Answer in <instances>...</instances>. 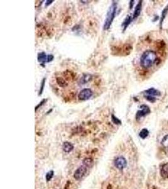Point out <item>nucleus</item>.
<instances>
[{"label": "nucleus", "mask_w": 168, "mask_h": 189, "mask_svg": "<svg viewBox=\"0 0 168 189\" xmlns=\"http://www.w3.org/2000/svg\"><path fill=\"white\" fill-rule=\"evenodd\" d=\"M161 58L157 50L147 49L144 51L139 59V64L144 70H148L161 63Z\"/></svg>", "instance_id": "obj_1"}, {"label": "nucleus", "mask_w": 168, "mask_h": 189, "mask_svg": "<svg viewBox=\"0 0 168 189\" xmlns=\"http://www.w3.org/2000/svg\"><path fill=\"white\" fill-rule=\"evenodd\" d=\"M116 8H117V3L115 1H113V3H111L110 7L109 8L108 12L106 14V19L105 20L104 25H103V30H108L110 28L112 22H113L115 14L116 12Z\"/></svg>", "instance_id": "obj_2"}, {"label": "nucleus", "mask_w": 168, "mask_h": 189, "mask_svg": "<svg viewBox=\"0 0 168 189\" xmlns=\"http://www.w3.org/2000/svg\"><path fill=\"white\" fill-rule=\"evenodd\" d=\"M93 94L92 90L90 88H84L79 92L78 94V98L80 100H87L90 99Z\"/></svg>", "instance_id": "obj_3"}, {"label": "nucleus", "mask_w": 168, "mask_h": 189, "mask_svg": "<svg viewBox=\"0 0 168 189\" xmlns=\"http://www.w3.org/2000/svg\"><path fill=\"white\" fill-rule=\"evenodd\" d=\"M87 172V167H86L85 165H82V166L79 167L76 171L74 172V177L77 180H81L83 178V177L85 175V174Z\"/></svg>", "instance_id": "obj_4"}, {"label": "nucleus", "mask_w": 168, "mask_h": 189, "mask_svg": "<svg viewBox=\"0 0 168 189\" xmlns=\"http://www.w3.org/2000/svg\"><path fill=\"white\" fill-rule=\"evenodd\" d=\"M114 163L116 168L121 170L124 169L126 167H127V160H126L123 157H120L115 159Z\"/></svg>", "instance_id": "obj_5"}, {"label": "nucleus", "mask_w": 168, "mask_h": 189, "mask_svg": "<svg viewBox=\"0 0 168 189\" xmlns=\"http://www.w3.org/2000/svg\"><path fill=\"white\" fill-rule=\"evenodd\" d=\"M141 110H139L137 112V114H136V119L137 120H139L141 118L146 116V115L149 114V113L151 112L150 108H149V107L146 105H141Z\"/></svg>", "instance_id": "obj_6"}, {"label": "nucleus", "mask_w": 168, "mask_h": 189, "mask_svg": "<svg viewBox=\"0 0 168 189\" xmlns=\"http://www.w3.org/2000/svg\"><path fill=\"white\" fill-rule=\"evenodd\" d=\"M142 1H139L138 4H137L136 7H135V8L133 17H132L133 19L137 18L140 15V14H141V10H142Z\"/></svg>", "instance_id": "obj_7"}, {"label": "nucleus", "mask_w": 168, "mask_h": 189, "mask_svg": "<svg viewBox=\"0 0 168 189\" xmlns=\"http://www.w3.org/2000/svg\"><path fill=\"white\" fill-rule=\"evenodd\" d=\"M37 60H38L39 63L41 64H45V63H47V56L46 55L45 53L42 52V53H40L37 56Z\"/></svg>", "instance_id": "obj_8"}, {"label": "nucleus", "mask_w": 168, "mask_h": 189, "mask_svg": "<svg viewBox=\"0 0 168 189\" xmlns=\"http://www.w3.org/2000/svg\"><path fill=\"white\" fill-rule=\"evenodd\" d=\"M147 95H151V96H160L161 95V92L159 91H158L157 89L155 88H150L147 89L145 92Z\"/></svg>", "instance_id": "obj_9"}, {"label": "nucleus", "mask_w": 168, "mask_h": 189, "mask_svg": "<svg viewBox=\"0 0 168 189\" xmlns=\"http://www.w3.org/2000/svg\"><path fill=\"white\" fill-rule=\"evenodd\" d=\"M62 149L64 152L69 153L74 149V146L71 143H69V142H65V143L63 144Z\"/></svg>", "instance_id": "obj_10"}, {"label": "nucleus", "mask_w": 168, "mask_h": 189, "mask_svg": "<svg viewBox=\"0 0 168 189\" xmlns=\"http://www.w3.org/2000/svg\"><path fill=\"white\" fill-rule=\"evenodd\" d=\"M91 78H92V76L90 74H84L83 76L81 77V78L80 79V83L83 84H85L88 82H89L90 80L91 79Z\"/></svg>", "instance_id": "obj_11"}, {"label": "nucleus", "mask_w": 168, "mask_h": 189, "mask_svg": "<svg viewBox=\"0 0 168 189\" xmlns=\"http://www.w3.org/2000/svg\"><path fill=\"white\" fill-rule=\"evenodd\" d=\"M132 19H133L132 17L131 16H129V15H128L127 17H126L125 20H124V22L122 23V26L123 27V31H125L126 29H127V28L130 24V23H131Z\"/></svg>", "instance_id": "obj_12"}, {"label": "nucleus", "mask_w": 168, "mask_h": 189, "mask_svg": "<svg viewBox=\"0 0 168 189\" xmlns=\"http://www.w3.org/2000/svg\"><path fill=\"white\" fill-rule=\"evenodd\" d=\"M161 175L164 178L168 177V163L164 164L161 169Z\"/></svg>", "instance_id": "obj_13"}, {"label": "nucleus", "mask_w": 168, "mask_h": 189, "mask_svg": "<svg viewBox=\"0 0 168 189\" xmlns=\"http://www.w3.org/2000/svg\"><path fill=\"white\" fill-rule=\"evenodd\" d=\"M168 12V5L164 9V10L162 11V15H161V20H160V27H162V22L164 21L165 17H166L167 13Z\"/></svg>", "instance_id": "obj_14"}, {"label": "nucleus", "mask_w": 168, "mask_h": 189, "mask_svg": "<svg viewBox=\"0 0 168 189\" xmlns=\"http://www.w3.org/2000/svg\"><path fill=\"white\" fill-rule=\"evenodd\" d=\"M149 135V131L147 129H143L139 133V136L142 139H145Z\"/></svg>", "instance_id": "obj_15"}, {"label": "nucleus", "mask_w": 168, "mask_h": 189, "mask_svg": "<svg viewBox=\"0 0 168 189\" xmlns=\"http://www.w3.org/2000/svg\"><path fill=\"white\" fill-rule=\"evenodd\" d=\"M56 80H57V83H58V84L59 85L60 87H64L66 86L67 84L66 83V81H65V80L63 78H57Z\"/></svg>", "instance_id": "obj_16"}, {"label": "nucleus", "mask_w": 168, "mask_h": 189, "mask_svg": "<svg viewBox=\"0 0 168 189\" xmlns=\"http://www.w3.org/2000/svg\"><path fill=\"white\" fill-rule=\"evenodd\" d=\"M45 81H46V79L45 78H44L42 79V83L40 84V90H39V95H41L42 94L43 92H44V87H45Z\"/></svg>", "instance_id": "obj_17"}, {"label": "nucleus", "mask_w": 168, "mask_h": 189, "mask_svg": "<svg viewBox=\"0 0 168 189\" xmlns=\"http://www.w3.org/2000/svg\"><path fill=\"white\" fill-rule=\"evenodd\" d=\"M162 145L165 148H168V134L166 135L164 138H162L161 141Z\"/></svg>", "instance_id": "obj_18"}, {"label": "nucleus", "mask_w": 168, "mask_h": 189, "mask_svg": "<svg viewBox=\"0 0 168 189\" xmlns=\"http://www.w3.org/2000/svg\"><path fill=\"white\" fill-rule=\"evenodd\" d=\"M83 164L87 167H90L93 164V161L90 158L85 159L83 161Z\"/></svg>", "instance_id": "obj_19"}, {"label": "nucleus", "mask_w": 168, "mask_h": 189, "mask_svg": "<svg viewBox=\"0 0 168 189\" xmlns=\"http://www.w3.org/2000/svg\"><path fill=\"white\" fill-rule=\"evenodd\" d=\"M111 120L115 124H116V125H120L122 124V122H121L117 117H116L113 114L111 115Z\"/></svg>", "instance_id": "obj_20"}, {"label": "nucleus", "mask_w": 168, "mask_h": 189, "mask_svg": "<svg viewBox=\"0 0 168 189\" xmlns=\"http://www.w3.org/2000/svg\"><path fill=\"white\" fill-rule=\"evenodd\" d=\"M144 97H145L147 100L148 101H149L150 102H152V103H154L156 100V98L155 97H154L153 96H151V95H145L144 96Z\"/></svg>", "instance_id": "obj_21"}, {"label": "nucleus", "mask_w": 168, "mask_h": 189, "mask_svg": "<svg viewBox=\"0 0 168 189\" xmlns=\"http://www.w3.org/2000/svg\"><path fill=\"white\" fill-rule=\"evenodd\" d=\"M47 99H44V100H43L41 102H40L39 105H37V107L35 108V110L37 111V110H38L39 108L41 106H42L44 103H45V102H47Z\"/></svg>", "instance_id": "obj_22"}, {"label": "nucleus", "mask_w": 168, "mask_h": 189, "mask_svg": "<svg viewBox=\"0 0 168 189\" xmlns=\"http://www.w3.org/2000/svg\"><path fill=\"white\" fill-rule=\"evenodd\" d=\"M53 172L52 171V172H49L46 175V178H47V180H50L52 178V177H53Z\"/></svg>", "instance_id": "obj_23"}, {"label": "nucleus", "mask_w": 168, "mask_h": 189, "mask_svg": "<svg viewBox=\"0 0 168 189\" xmlns=\"http://www.w3.org/2000/svg\"><path fill=\"white\" fill-rule=\"evenodd\" d=\"M54 59V56L52 55H48L47 56V63H50Z\"/></svg>", "instance_id": "obj_24"}, {"label": "nucleus", "mask_w": 168, "mask_h": 189, "mask_svg": "<svg viewBox=\"0 0 168 189\" xmlns=\"http://www.w3.org/2000/svg\"><path fill=\"white\" fill-rule=\"evenodd\" d=\"M52 2H54V1H50V0L49 1H45V6H49V4H50Z\"/></svg>", "instance_id": "obj_25"}, {"label": "nucleus", "mask_w": 168, "mask_h": 189, "mask_svg": "<svg viewBox=\"0 0 168 189\" xmlns=\"http://www.w3.org/2000/svg\"><path fill=\"white\" fill-rule=\"evenodd\" d=\"M134 2V1H130V9H132V6H133Z\"/></svg>", "instance_id": "obj_26"}]
</instances>
